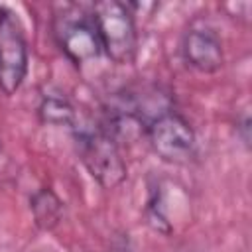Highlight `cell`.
Segmentation results:
<instances>
[{
    "instance_id": "cell-1",
    "label": "cell",
    "mask_w": 252,
    "mask_h": 252,
    "mask_svg": "<svg viewBox=\"0 0 252 252\" xmlns=\"http://www.w3.org/2000/svg\"><path fill=\"white\" fill-rule=\"evenodd\" d=\"M69 130L73 134L77 156L91 177L104 189L120 185L126 177V163L116 138L100 124V120L79 114Z\"/></svg>"
},
{
    "instance_id": "cell-2",
    "label": "cell",
    "mask_w": 252,
    "mask_h": 252,
    "mask_svg": "<svg viewBox=\"0 0 252 252\" xmlns=\"http://www.w3.org/2000/svg\"><path fill=\"white\" fill-rule=\"evenodd\" d=\"M102 53L116 65H130L138 55V28L128 4L102 0L91 6Z\"/></svg>"
},
{
    "instance_id": "cell-3",
    "label": "cell",
    "mask_w": 252,
    "mask_h": 252,
    "mask_svg": "<svg viewBox=\"0 0 252 252\" xmlns=\"http://www.w3.org/2000/svg\"><path fill=\"white\" fill-rule=\"evenodd\" d=\"M51 32L61 53L77 67L102 53L91 10L87 12L77 4H61L55 10Z\"/></svg>"
},
{
    "instance_id": "cell-4",
    "label": "cell",
    "mask_w": 252,
    "mask_h": 252,
    "mask_svg": "<svg viewBox=\"0 0 252 252\" xmlns=\"http://www.w3.org/2000/svg\"><path fill=\"white\" fill-rule=\"evenodd\" d=\"M144 136L148 138L152 150L167 163L183 165L197 156L195 130L173 104L159 110L146 122Z\"/></svg>"
},
{
    "instance_id": "cell-5",
    "label": "cell",
    "mask_w": 252,
    "mask_h": 252,
    "mask_svg": "<svg viewBox=\"0 0 252 252\" xmlns=\"http://www.w3.org/2000/svg\"><path fill=\"white\" fill-rule=\"evenodd\" d=\"M30 51L24 26L12 10L0 6V91L12 96L28 75Z\"/></svg>"
},
{
    "instance_id": "cell-6",
    "label": "cell",
    "mask_w": 252,
    "mask_h": 252,
    "mask_svg": "<svg viewBox=\"0 0 252 252\" xmlns=\"http://www.w3.org/2000/svg\"><path fill=\"white\" fill-rule=\"evenodd\" d=\"M185 63L199 73H217L224 63L220 37L211 28H191L181 41Z\"/></svg>"
},
{
    "instance_id": "cell-7",
    "label": "cell",
    "mask_w": 252,
    "mask_h": 252,
    "mask_svg": "<svg viewBox=\"0 0 252 252\" xmlns=\"http://www.w3.org/2000/svg\"><path fill=\"white\" fill-rule=\"evenodd\" d=\"M37 114H39V120L43 124L67 126V128H71L79 116L73 102L59 91H47L45 94H41Z\"/></svg>"
},
{
    "instance_id": "cell-8",
    "label": "cell",
    "mask_w": 252,
    "mask_h": 252,
    "mask_svg": "<svg viewBox=\"0 0 252 252\" xmlns=\"http://www.w3.org/2000/svg\"><path fill=\"white\" fill-rule=\"evenodd\" d=\"M30 211L33 215V222L41 230H51L63 217V201L53 193V189L41 187L30 197Z\"/></svg>"
},
{
    "instance_id": "cell-9",
    "label": "cell",
    "mask_w": 252,
    "mask_h": 252,
    "mask_svg": "<svg viewBox=\"0 0 252 252\" xmlns=\"http://www.w3.org/2000/svg\"><path fill=\"white\" fill-rule=\"evenodd\" d=\"M108 252H140V248L134 244V240L128 234H116L110 240V248Z\"/></svg>"
},
{
    "instance_id": "cell-10",
    "label": "cell",
    "mask_w": 252,
    "mask_h": 252,
    "mask_svg": "<svg viewBox=\"0 0 252 252\" xmlns=\"http://www.w3.org/2000/svg\"><path fill=\"white\" fill-rule=\"evenodd\" d=\"M236 128L240 130V138H242L244 146H248V144H250V118L244 114V116H242V120L236 124Z\"/></svg>"
},
{
    "instance_id": "cell-11",
    "label": "cell",
    "mask_w": 252,
    "mask_h": 252,
    "mask_svg": "<svg viewBox=\"0 0 252 252\" xmlns=\"http://www.w3.org/2000/svg\"><path fill=\"white\" fill-rule=\"evenodd\" d=\"M0 156H2V146H0Z\"/></svg>"
}]
</instances>
